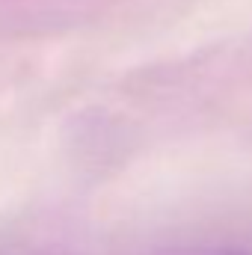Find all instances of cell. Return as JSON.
Returning <instances> with one entry per match:
<instances>
[{"label":"cell","mask_w":252,"mask_h":255,"mask_svg":"<svg viewBox=\"0 0 252 255\" xmlns=\"http://www.w3.org/2000/svg\"><path fill=\"white\" fill-rule=\"evenodd\" d=\"M175 255H247V253L229 250V247H202V250H187V253H175Z\"/></svg>","instance_id":"1"}]
</instances>
